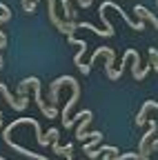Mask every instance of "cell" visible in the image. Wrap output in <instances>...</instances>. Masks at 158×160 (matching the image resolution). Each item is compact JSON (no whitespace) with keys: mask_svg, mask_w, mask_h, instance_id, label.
Wrapping results in <instances>:
<instances>
[{"mask_svg":"<svg viewBox=\"0 0 158 160\" xmlns=\"http://www.w3.org/2000/svg\"><path fill=\"white\" fill-rule=\"evenodd\" d=\"M7 20H11V11H9V13H3V16H0V22H7Z\"/></svg>","mask_w":158,"mask_h":160,"instance_id":"cell-12","label":"cell"},{"mask_svg":"<svg viewBox=\"0 0 158 160\" xmlns=\"http://www.w3.org/2000/svg\"><path fill=\"white\" fill-rule=\"evenodd\" d=\"M149 60H151L154 71H158V49L156 47H149Z\"/></svg>","mask_w":158,"mask_h":160,"instance_id":"cell-11","label":"cell"},{"mask_svg":"<svg viewBox=\"0 0 158 160\" xmlns=\"http://www.w3.org/2000/svg\"><path fill=\"white\" fill-rule=\"evenodd\" d=\"M29 85L33 87V100H36V105L40 107V111L47 116V118H56L58 116V109L56 107H47L45 105V100L40 98V89H43V85H40V80L38 78H25L20 85H18V98H23V96H27V89H29Z\"/></svg>","mask_w":158,"mask_h":160,"instance_id":"cell-2","label":"cell"},{"mask_svg":"<svg viewBox=\"0 0 158 160\" xmlns=\"http://www.w3.org/2000/svg\"><path fill=\"white\" fill-rule=\"evenodd\" d=\"M3 140L13 149V151H18L20 156H27V158H33V160H49L47 156H40V153H33V151H29V149H25V147H20V145H16L13 140H11V136H3Z\"/></svg>","mask_w":158,"mask_h":160,"instance_id":"cell-6","label":"cell"},{"mask_svg":"<svg viewBox=\"0 0 158 160\" xmlns=\"http://www.w3.org/2000/svg\"><path fill=\"white\" fill-rule=\"evenodd\" d=\"M91 122V116H87V118H83V122L78 125V129H76V140L78 142H83V133H87L85 129H87V125Z\"/></svg>","mask_w":158,"mask_h":160,"instance_id":"cell-9","label":"cell"},{"mask_svg":"<svg viewBox=\"0 0 158 160\" xmlns=\"http://www.w3.org/2000/svg\"><path fill=\"white\" fill-rule=\"evenodd\" d=\"M38 2H40V0L29 2V7H25V11H27V13H33ZM47 2H49V22H51L58 31H60V33H65V20H60V18H58V13H56V0H47Z\"/></svg>","mask_w":158,"mask_h":160,"instance_id":"cell-3","label":"cell"},{"mask_svg":"<svg viewBox=\"0 0 158 160\" xmlns=\"http://www.w3.org/2000/svg\"><path fill=\"white\" fill-rule=\"evenodd\" d=\"M60 85H69L71 87V100H67V105H65V109H63V125L67 127L69 125V111H71V107L78 102V96H80V85H78V80L76 78H71V76H60V78H56L54 82H51V89H49V100H51V107L58 102V89H60Z\"/></svg>","mask_w":158,"mask_h":160,"instance_id":"cell-1","label":"cell"},{"mask_svg":"<svg viewBox=\"0 0 158 160\" xmlns=\"http://www.w3.org/2000/svg\"><path fill=\"white\" fill-rule=\"evenodd\" d=\"M156 127H158V125H156V120H151V122H149V131L140 138V145H138V153L145 156V158H147V153H149V138L156 133Z\"/></svg>","mask_w":158,"mask_h":160,"instance_id":"cell-7","label":"cell"},{"mask_svg":"<svg viewBox=\"0 0 158 160\" xmlns=\"http://www.w3.org/2000/svg\"><path fill=\"white\" fill-rule=\"evenodd\" d=\"M0 69H3V62H0Z\"/></svg>","mask_w":158,"mask_h":160,"instance_id":"cell-17","label":"cell"},{"mask_svg":"<svg viewBox=\"0 0 158 160\" xmlns=\"http://www.w3.org/2000/svg\"><path fill=\"white\" fill-rule=\"evenodd\" d=\"M100 140H103V133H100V136H98V138H94V140H89V142H85V145H83V151L87 153V151H91V149H96L98 145H100Z\"/></svg>","mask_w":158,"mask_h":160,"instance_id":"cell-10","label":"cell"},{"mask_svg":"<svg viewBox=\"0 0 158 160\" xmlns=\"http://www.w3.org/2000/svg\"><path fill=\"white\" fill-rule=\"evenodd\" d=\"M78 5H80V7H89L91 0H78Z\"/></svg>","mask_w":158,"mask_h":160,"instance_id":"cell-13","label":"cell"},{"mask_svg":"<svg viewBox=\"0 0 158 160\" xmlns=\"http://www.w3.org/2000/svg\"><path fill=\"white\" fill-rule=\"evenodd\" d=\"M100 53H105L107 56V65H105V69H107V78L109 80H118V76H116V71H114V49H109V47H98L96 51H94V56H91V60H89V67L96 62V58L100 56Z\"/></svg>","mask_w":158,"mask_h":160,"instance_id":"cell-4","label":"cell"},{"mask_svg":"<svg viewBox=\"0 0 158 160\" xmlns=\"http://www.w3.org/2000/svg\"><path fill=\"white\" fill-rule=\"evenodd\" d=\"M20 2H23V9H25V7H29V0H20Z\"/></svg>","mask_w":158,"mask_h":160,"instance_id":"cell-14","label":"cell"},{"mask_svg":"<svg viewBox=\"0 0 158 160\" xmlns=\"http://www.w3.org/2000/svg\"><path fill=\"white\" fill-rule=\"evenodd\" d=\"M0 160H5V158H0Z\"/></svg>","mask_w":158,"mask_h":160,"instance_id":"cell-18","label":"cell"},{"mask_svg":"<svg viewBox=\"0 0 158 160\" xmlns=\"http://www.w3.org/2000/svg\"><path fill=\"white\" fill-rule=\"evenodd\" d=\"M0 127H3V120H0Z\"/></svg>","mask_w":158,"mask_h":160,"instance_id":"cell-16","label":"cell"},{"mask_svg":"<svg viewBox=\"0 0 158 160\" xmlns=\"http://www.w3.org/2000/svg\"><path fill=\"white\" fill-rule=\"evenodd\" d=\"M0 91H3V96H5V100L11 105V109H16V111H23V109H27L29 107V96H23V98H13L11 93H9V89L5 87V82H0Z\"/></svg>","mask_w":158,"mask_h":160,"instance_id":"cell-5","label":"cell"},{"mask_svg":"<svg viewBox=\"0 0 158 160\" xmlns=\"http://www.w3.org/2000/svg\"><path fill=\"white\" fill-rule=\"evenodd\" d=\"M134 11H136V16H140V18L149 20V22H151V25H154V27L158 29V18H156V16H154L151 11H147V9H145L143 5H136V9H134Z\"/></svg>","mask_w":158,"mask_h":160,"instance_id":"cell-8","label":"cell"},{"mask_svg":"<svg viewBox=\"0 0 158 160\" xmlns=\"http://www.w3.org/2000/svg\"><path fill=\"white\" fill-rule=\"evenodd\" d=\"M0 62H3V56H0Z\"/></svg>","mask_w":158,"mask_h":160,"instance_id":"cell-15","label":"cell"}]
</instances>
